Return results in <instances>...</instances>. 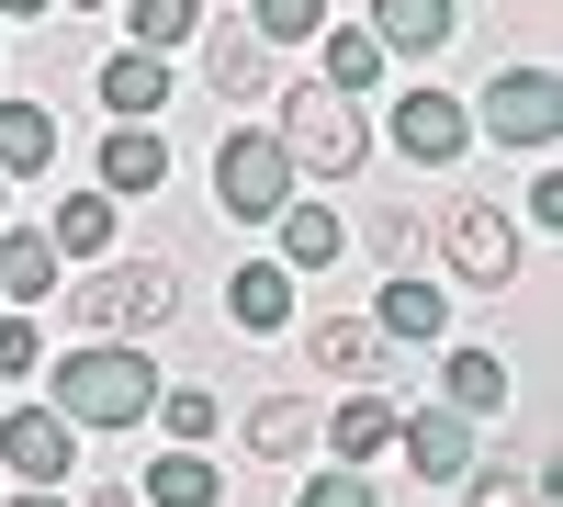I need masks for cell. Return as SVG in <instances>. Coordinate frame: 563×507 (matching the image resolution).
<instances>
[{"label": "cell", "mask_w": 563, "mask_h": 507, "mask_svg": "<svg viewBox=\"0 0 563 507\" xmlns=\"http://www.w3.org/2000/svg\"><path fill=\"white\" fill-rule=\"evenodd\" d=\"M158 384H169V373H158L135 339H79L57 373H45V406H57L68 429H135V418L158 406Z\"/></svg>", "instance_id": "1"}, {"label": "cell", "mask_w": 563, "mask_h": 507, "mask_svg": "<svg viewBox=\"0 0 563 507\" xmlns=\"http://www.w3.org/2000/svg\"><path fill=\"white\" fill-rule=\"evenodd\" d=\"M57 305H68L79 339H147V328L180 316V271L169 260H113V271H90L79 294H57Z\"/></svg>", "instance_id": "2"}, {"label": "cell", "mask_w": 563, "mask_h": 507, "mask_svg": "<svg viewBox=\"0 0 563 507\" xmlns=\"http://www.w3.org/2000/svg\"><path fill=\"white\" fill-rule=\"evenodd\" d=\"M271 135H282V158H294V180H350L372 158V124L339 102V90H294Z\"/></svg>", "instance_id": "3"}, {"label": "cell", "mask_w": 563, "mask_h": 507, "mask_svg": "<svg viewBox=\"0 0 563 507\" xmlns=\"http://www.w3.org/2000/svg\"><path fill=\"white\" fill-rule=\"evenodd\" d=\"M294 192H305V180H294V158H282V135H271V124H238V135L214 147V203L238 214V225H271Z\"/></svg>", "instance_id": "4"}, {"label": "cell", "mask_w": 563, "mask_h": 507, "mask_svg": "<svg viewBox=\"0 0 563 507\" xmlns=\"http://www.w3.org/2000/svg\"><path fill=\"white\" fill-rule=\"evenodd\" d=\"M474 113V135H496V147H552L563 135V79L530 57V68H496L485 79V102H462Z\"/></svg>", "instance_id": "5"}, {"label": "cell", "mask_w": 563, "mask_h": 507, "mask_svg": "<svg viewBox=\"0 0 563 507\" xmlns=\"http://www.w3.org/2000/svg\"><path fill=\"white\" fill-rule=\"evenodd\" d=\"M440 249L474 294H507L519 283V214L507 203H440Z\"/></svg>", "instance_id": "6"}, {"label": "cell", "mask_w": 563, "mask_h": 507, "mask_svg": "<svg viewBox=\"0 0 563 507\" xmlns=\"http://www.w3.org/2000/svg\"><path fill=\"white\" fill-rule=\"evenodd\" d=\"M395 440H406L417 485H462L474 474V418H462V406H395Z\"/></svg>", "instance_id": "7"}, {"label": "cell", "mask_w": 563, "mask_h": 507, "mask_svg": "<svg viewBox=\"0 0 563 507\" xmlns=\"http://www.w3.org/2000/svg\"><path fill=\"white\" fill-rule=\"evenodd\" d=\"M0 463H12L23 485H68L79 474V429L57 418V406H12V418H0Z\"/></svg>", "instance_id": "8"}, {"label": "cell", "mask_w": 563, "mask_h": 507, "mask_svg": "<svg viewBox=\"0 0 563 507\" xmlns=\"http://www.w3.org/2000/svg\"><path fill=\"white\" fill-rule=\"evenodd\" d=\"M395 147H406L417 169H451L462 147H474V113H462L451 90H406V102H395Z\"/></svg>", "instance_id": "9"}, {"label": "cell", "mask_w": 563, "mask_h": 507, "mask_svg": "<svg viewBox=\"0 0 563 507\" xmlns=\"http://www.w3.org/2000/svg\"><path fill=\"white\" fill-rule=\"evenodd\" d=\"M372 328H384L395 350H440V339H451V294L417 283V271H395V283L372 294Z\"/></svg>", "instance_id": "10"}, {"label": "cell", "mask_w": 563, "mask_h": 507, "mask_svg": "<svg viewBox=\"0 0 563 507\" xmlns=\"http://www.w3.org/2000/svg\"><path fill=\"white\" fill-rule=\"evenodd\" d=\"M68 294V260L45 225H0V305H57Z\"/></svg>", "instance_id": "11"}, {"label": "cell", "mask_w": 563, "mask_h": 507, "mask_svg": "<svg viewBox=\"0 0 563 507\" xmlns=\"http://www.w3.org/2000/svg\"><path fill=\"white\" fill-rule=\"evenodd\" d=\"M384 361H395V339L372 316H316V373L327 384H384Z\"/></svg>", "instance_id": "12"}, {"label": "cell", "mask_w": 563, "mask_h": 507, "mask_svg": "<svg viewBox=\"0 0 563 507\" xmlns=\"http://www.w3.org/2000/svg\"><path fill=\"white\" fill-rule=\"evenodd\" d=\"M158 180H169V135H158V124H113V135H102V192H113V203H147Z\"/></svg>", "instance_id": "13"}, {"label": "cell", "mask_w": 563, "mask_h": 507, "mask_svg": "<svg viewBox=\"0 0 563 507\" xmlns=\"http://www.w3.org/2000/svg\"><path fill=\"white\" fill-rule=\"evenodd\" d=\"M384 451H395V395H339V406H327V463H384Z\"/></svg>", "instance_id": "14"}, {"label": "cell", "mask_w": 563, "mask_h": 507, "mask_svg": "<svg viewBox=\"0 0 563 507\" xmlns=\"http://www.w3.org/2000/svg\"><path fill=\"white\" fill-rule=\"evenodd\" d=\"M147 507H225V463H203V440H169L147 463Z\"/></svg>", "instance_id": "15"}, {"label": "cell", "mask_w": 563, "mask_h": 507, "mask_svg": "<svg viewBox=\"0 0 563 507\" xmlns=\"http://www.w3.org/2000/svg\"><path fill=\"white\" fill-rule=\"evenodd\" d=\"M271 225H282V271H294V283H305V271H339V249H350V225L327 214V203H305V192L282 203Z\"/></svg>", "instance_id": "16"}, {"label": "cell", "mask_w": 563, "mask_h": 507, "mask_svg": "<svg viewBox=\"0 0 563 507\" xmlns=\"http://www.w3.org/2000/svg\"><path fill=\"white\" fill-rule=\"evenodd\" d=\"M225 316H238L249 339H282V328H294V271H282V260H249L238 283H225Z\"/></svg>", "instance_id": "17"}, {"label": "cell", "mask_w": 563, "mask_h": 507, "mask_svg": "<svg viewBox=\"0 0 563 507\" xmlns=\"http://www.w3.org/2000/svg\"><path fill=\"white\" fill-rule=\"evenodd\" d=\"M372 45H384V57H440L451 0H372Z\"/></svg>", "instance_id": "18"}, {"label": "cell", "mask_w": 563, "mask_h": 507, "mask_svg": "<svg viewBox=\"0 0 563 507\" xmlns=\"http://www.w3.org/2000/svg\"><path fill=\"white\" fill-rule=\"evenodd\" d=\"M102 102H113L124 124H147V113L169 102V57H147V45H113V57H102Z\"/></svg>", "instance_id": "19"}, {"label": "cell", "mask_w": 563, "mask_h": 507, "mask_svg": "<svg viewBox=\"0 0 563 507\" xmlns=\"http://www.w3.org/2000/svg\"><path fill=\"white\" fill-rule=\"evenodd\" d=\"M45 238H57V260H102V249H113V192H102V180L68 192L57 214H45Z\"/></svg>", "instance_id": "20"}, {"label": "cell", "mask_w": 563, "mask_h": 507, "mask_svg": "<svg viewBox=\"0 0 563 507\" xmlns=\"http://www.w3.org/2000/svg\"><path fill=\"white\" fill-rule=\"evenodd\" d=\"M57 158V113L45 102H0V180H34Z\"/></svg>", "instance_id": "21"}, {"label": "cell", "mask_w": 563, "mask_h": 507, "mask_svg": "<svg viewBox=\"0 0 563 507\" xmlns=\"http://www.w3.org/2000/svg\"><path fill=\"white\" fill-rule=\"evenodd\" d=\"M203 68H214V90H225V102H260V90H271V45L238 23V34H225L214 23V45H203Z\"/></svg>", "instance_id": "22"}, {"label": "cell", "mask_w": 563, "mask_h": 507, "mask_svg": "<svg viewBox=\"0 0 563 507\" xmlns=\"http://www.w3.org/2000/svg\"><path fill=\"white\" fill-rule=\"evenodd\" d=\"M440 406L496 418V406H507V361H496V350H451V361H440Z\"/></svg>", "instance_id": "23"}, {"label": "cell", "mask_w": 563, "mask_h": 507, "mask_svg": "<svg viewBox=\"0 0 563 507\" xmlns=\"http://www.w3.org/2000/svg\"><path fill=\"white\" fill-rule=\"evenodd\" d=\"M305 440H316V395H260L249 406V451L260 463H294Z\"/></svg>", "instance_id": "24"}, {"label": "cell", "mask_w": 563, "mask_h": 507, "mask_svg": "<svg viewBox=\"0 0 563 507\" xmlns=\"http://www.w3.org/2000/svg\"><path fill=\"white\" fill-rule=\"evenodd\" d=\"M316 45H327V90H339V102L384 90V45H372V23H339V34H316Z\"/></svg>", "instance_id": "25"}, {"label": "cell", "mask_w": 563, "mask_h": 507, "mask_svg": "<svg viewBox=\"0 0 563 507\" xmlns=\"http://www.w3.org/2000/svg\"><path fill=\"white\" fill-rule=\"evenodd\" d=\"M192 34H203V0H135V45L147 57H180Z\"/></svg>", "instance_id": "26"}, {"label": "cell", "mask_w": 563, "mask_h": 507, "mask_svg": "<svg viewBox=\"0 0 563 507\" xmlns=\"http://www.w3.org/2000/svg\"><path fill=\"white\" fill-rule=\"evenodd\" d=\"M147 418H158L169 440H214V429H225V406H214L203 384H158V406H147Z\"/></svg>", "instance_id": "27"}, {"label": "cell", "mask_w": 563, "mask_h": 507, "mask_svg": "<svg viewBox=\"0 0 563 507\" xmlns=\"http://www.w3.org/2000/svg\"><path fill=\"white\" fill-rule=\"evenodd\" d=\"M249 34L260 45H316L327 34V0H249Z\"/></svg>", "instance_id": "28"}, {"label": "cell", "mask_w": 563, "mask_h": 507, "mask_svg": "<svg viewBox=\"0 0 563 507\" xmlns=\"http://www.w3.org/2000/svg\"><path fill=\"white\" fill-rule=\"evenodd\" d=\"M294 507H384V496H372V474H361V463H327V474H305V485H294Z\"/></svg>", "instance_id": "29"}, {"label": "cell", "mask_w": 563, "mask_h": 507, "mask_svg": "<svg viewBox=\"0 0 563 507\" xmlns=\"http://www.w3.org/2000/svg\"><path fill=\"white\" fill-rule=\"evenodd\" d=\"M34 361H45V328H34V305H12L0 316V384H23Z\"/></svg>", "instance_id": "30"}, {"label": "cell", "mask_w": 563, "mask_h": 507, "mask_svg": "<svg viewBox=\"0 0 563 507\" xmlns=\"http://www.w3.org/2000/svg\"><path fill=\"white\" fill-rule=\"evenodd\" d=\"M462 485H474V507H541V474H507V463H496V474L474 463Z\"/></svg>", "instance_id": "31"}, {"label": "cell", "mask_w": 563, "mask_h": 507, "mask_svg": "<svg viewBox=\"0 0 563 507\" xmlns=\"http://www.w3.org/2000/svg\"><path fill=\"white\" fill-rule=\"evenodd\" d=\"M0 507H68V496L57 485H23V496H0Z\"/></svg>", "instance_id": "32"}, {"label": "cell", "mask_w": 563, "mask_h": 507, "mask_svg": "<svg viewBox=\"0 0 563 507\" xmlns=\"http://www.w3.org/2000/svg\"><path fill=\"white\" fill-rule=\"evenodd\" d=\"M34 12H45V0H0V23H34Z\"/></svg>", "instance_id": "33"}, {"label": "cell", "mask_w": 563, "mask_h": 507, "mask_svg": "<svg viewBox=\"0 0 563 507\" xmlns=\"http://www.w3.org/2000/svg\"><path fill=\"white\" fill-rule=\"evenodd\" d=\"M90 507H135V485H102V496H90Z\"/></svg>", "instance_id": "34"}, {"label": "cell", "mask_w": 563, "mask_h": 507, "mask_svg": "<svg viewBox=\"0 0 563 507\" xmlns=\"http://www.w3.org/2000/svg\"><path fill=\"white\" fill-rule=\"evenodd\" d=\"M68 12H113V0H68Z\"/></svg>", "instance_id": "35"}]
</instances>
